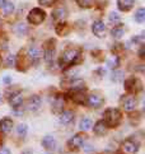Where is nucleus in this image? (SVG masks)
<instances>
[{"label":"nucleus","mask_w":145,"mask_h":154,"mask_svg":"<svg viewBox=\"0 0 145 154\" xmlns=\"http://www.w3.org/2000/svg\"><path fill=\"white\" fill-rule=\"evenodd\" d=\"M80 56V52L75 50V48H69V50H66L63 52L60 57V66L61 68H66V66H70V65L75 64L78 61V59Z\"/></svg>","instance_id":"nucleus-1"},{"label":"nucleus","mask_w":145,"mask_h":154,"mask_svg":"<svg viewBox=\"0 0 145 154\" xmlns=\"http://www.w3.org/2000/svg\"><path fill=\"white\" fill-rule=\"evenodd\" d=\"M104 122L108 128H115L121 122V112L117 108H108L104 112Z\"/></svg>","instance_id":"nucleus-2"},{"label":"nucleus","mask_w":145,"mask_h":154,"mask_svg":"<svg viewBox=\"0 0 145 154\" xmlns=\"http://www.w3.org/2000/svg\"><path fill=\"white\" fill-rule=\"evenodd\" d=\"M45 18H46V14H45L43 10L38 9V8L32 9L29 12V15H28V20L32 24H41L45 20Z\"/></svg>","instance_id":"nucleus-3"},{"label":"nucleus","mask_w":145,"mask_h":154,"mask_svg":"<svg viewBox=\"0 0 145 154\" xmlns=\"http://www.w3.org/2000/svg\"><path fill=\"white\" fill-rule=\"evenodd\" d=\"M125 89L130 93H137L143 89L141 82L136 78H130L125 82Z\"/></svg>","instance_id":"nucleus-4"},{"label":"nucleus","mask_w":145,"mask_h":154,"mask_svg":"<svg viewBox=\"0 0 145 154\" xmlns=\"http://www.w3.org/2000/svg\"><path fill=\"white\" fill-rule=\"evenodd\" d=\"M84 137L82 134H76L72 137H70V140L68 141V146L70 150H78L79 148L84 144Z\"/></svg>","instance_id":"nucleus-5"},{"label":"nucleus","mask_w":145,"mask_h":154,"mask_svg":"<svg viewBox=\"0 0 145 154\" xmlns=\"http://www.w3.org/2000/svg\"><path fill=\"white\" fill-rule=\"evenodd\" d=\"M136 104H137V102L132 96H126L124 100H122V107H124V109L127 112L134 111V109L136 108Z\"/></svg>","instance_id":"nucleus-6"},{"label":"nucleus","mask_w":145,"mask_h":154,"mask_svg":"<svg viewBox=\"0 0 145 154\" xmlns=\"http://www.w3.org/2000/svg\"><path fill=\"white\" fill-rule=\"evenodd\" d=\"M92 31H93V33L96 35L98 38H103L104 33H106V26H104V23L102 20H97V22H94V23H93Z\"/></svg>","instance_id":"nucleus-7"},{"label":"nucleus","mask_w":145,"mask_h":154,"mask_svg":"<svg viewBox=\"0 0 145 154\" xmlns=\"http://www.w3.org/2000/svg\"><path fill=\"white\" fill-rule=\"evenodd\" d=\"M139 149V144L134 140H126L122 143V150L126 154H135Z\"/></svg>","instance_id":"nucleus-8"},{"label":"nucleus","mask_w":145,"mask_h":154,"mask_svg":"<svg viewBox=\"0 0 145 154\" xmlns=\"http://www.w3.org/2000/svg\"><path fill=\"white\" fill-rule=\"evenodd\" d=\"M103 98L99 96V94H91L88 97V100H87V103L89 104L91 107L93 108H98V107H101L102 104H103Z\"/></svg>","instance_id":"nucleus-9"},{"label":"nucleus","mask_w":145,"mask_h":154,"mask_svg":"<svg viewBox=\"0 0 145 154\" xmlns=\"http://www.w3.org/2000/svg\"><path fill=\"white\" fill-rule=\"evenodd\" d=\"M41 107V98L38 96H32L27 102V108L29 111H38Z\"/></svg>","instance_id":"nucleus-10"},{"label":"nucleus","mask_w":145,"mask_h":154,"mask_svg":"<svg viewBox=\"0 0 145 154\" xmlns=\"http://www.w3.org/2000/svg\"><path fill=\"white\" fill-rule=\"evenodd\" d=\"M42 145L45 149L47 150H54L55 148H56V140H55V137L51 136V135H47L45 136L42 139Z\"/></svg>","instance_id":"nucleus-11"},{"label":"nucleus","mask_w":145,"mask_h":154,"mask_svg":"<svg viewBox=\"0 0 145 154\" xmlns=\"http://www.w3.org/2000/svg\"><path fill=\"white\" fill-rule=\"evenodd\" d=\"M72 120H74V112H71V111H64V112H61L60 117H59L60 124H63V125H68V124L72 122Z\"/></svg>","instance_id":"nucleus-12"},{"label":"nucleus","mask_w":145,"mask_h":154,"mask_svg":"<svg viewBox=\"0 0 145 154\" xmlns=\"http://www.w3.org/2000/svg\"><path fill=\"white\" fill-rule=\"evenodd\" d=\"M13 129V121L5 117L3 120H0V131H3V133H10V130Z\"/></svg>","instance_id":"nucleus-13"},{"label":"nucleus","mask_w":145,"mask_h":154,"mask_svg":"<svg viewBox=\"0 0 145 154\" xmlns=\"http://www.w3.org/2000/svg\"><path fill=\"white\" fill-rule=\"evenodd\" d=\"M28 57L32 60L33 63H37L38 60L41 59V51H40V48L36 47V46H31L28 48Z\"/></svg>","instance_id":"nucleus-14"},{"label":"nucleus","mask_w":145,"mask_h":154,"mask_svg":"<svg viewBox=\"0 0 145 154\" xmlns=\"http://www.w3.org/2000/svg\"><path fill=\"white\" fill-rule=\"evenodd\" d=\"M72 101H74L75 103L78 104H84L87 102V98H85V93L84 91H75L74 93H72Z\"/></svg>","instance_id":"nucleus-15"},{"label":"nucleus","mask_w":145,"mask_h":154,"mask_svg":"<svg viewBox=\"0 0 145 154\" xmlns=\"http://www.w3.org/2000/svg\"><path fill=\"white\" fill-rule=\"evenodd\" d=\"M9 102H10V106L13 108H18L22 106V103H23V96H22L20 93H15V94H13L10 97Z\"/></svg>","instance_id":"nucleus-16"},{"label":"nucleus","mask_w":145,"mask_h":154,"mask_svg":"<svg viewBox=\"0 0 145 154\" xmlns=\"http://www.w3.org/2000/svg\"><path fill=\"white\" fill-rule=\"evenodd\" d=\"M64 104H65L64 98L61 97V96H56V97L54 98V101H52V109H54V112L61 111L63 107H64Z\"/></svg>","instance_id":"nucleus-17"},{"label":"nucleus","mask_w":145,"mask_h":154,"mask_svg":"<svg viewBox=\"0 0 145 154\" xmlns=\"http://www.w3.org/2000/svg\"><path fill=\"white\" fill-rule=\"evenodd\" d=\"M134 3L135 0H119L117 2V5H119V9L122 10V12H127L134 7Z\"/></svg>","instance_id":"nucleus-18"},{"label":"nucleus","mask_w":145,"mask_h":154,"mask_svg":"<svg viewBox=\"0 0 145 154\" xmlns=\"http://www.w3.org/2000/svg\"><path fill=\"white\" fill-rule=\"evenodd\" d=\"M84 82H83L82 79H74V80H71L70 83H69V88H70V91L72 92H75V91H82V89H84Z\"/></svg>","instance_id":"nucleus-19"},{"label":"nucleus","mask_w":145,"mask_h":154,"mask_svg":"<svg viewBox=\"0 0 145 154\" xmlns=\"http://www.w3.org/2000/svg\"><path fill=\"white\" fill-rule=\"evenodd\" d=\"M106 131H107V125H106L104 121H98V122L94 125V133L97 135H104Z\"/></svg>","instance_id":"nucleus-20"},{"label":"nucleus","mask_w":145,"mask_h":154,"mask_svg":"<svg viewBox=\"0 0 145 154\" xmlns=\"http://www.w3.org/2000/svg\"><path fill=\"white\" fill-rule=\"evenodd\" d=\"M79 128L83 131H88L92 129V120L91 119H83L79 124Z\"/></svg>","instance_id":"nucleus-21"},{"label":"nucleus","mask_w":145,"mask_h":154,"mask_svg":"<svg viewBox=\"0 0 145 154\" xmlns=\"http://www.w3.org/2000/svg\"><path fill=\"white\" fill-rule=\"evenodd\" d=\"M3 9V13L4 14H10V13H13V10H14V4L13 3H10V2H7V3H4V5L2 7Z\"/></svg>","instance_id":"nucleus-22"},{"label":"nucleus","mask_w":145,"mask_h":154,"mask_svg":"<svg viewBox=\"0 0 145 154\" xmlns=\"http://www.w3.org/2000/svg\"><path fill=\"white\" fill-rule=\"evenodd\" d=\"M27 131H28V128H27L26 124H19L18 128H17V133L20 137H24L27 135Z\"/></svg>","instance_id":"nucleus-23"},{"label":"nucleus","mask_w":145,"mask_h":154,"mask_svg":"<svg viewBox=\"0 0 145 154\" xmlns=\"http://www.w3.org/2000/svg\"><path fill=\"white\" fill-rule=\"evenodd\" d=\"M135 20L139 22V23H143V22L145 20V9L140 8L137 10V12L135 13Z\"/></svg>","instance_id":"nucleus-24"},{"label":"nucleus","mask_w":145,"mask_h":154,"mask_svg":"<svg viewBox=\"0 0 145 154\" xmlns=\"http://www.w3.org/2000/svg\"><path fill=\"white\" fill-rule=\"evenodd\" d=\"M65 15H66V12L64 9H56L55 12L52 13V17L55 19H64L65 18Z\"/></svg>","instance_id":"nucleus-25"},{"label":"nucleus","mask_w":145,"mask_h":154,"mask_svg":"<svg viewBox=\"0 0 145 154\" xmlns=\"http://www.w3.org/2000/svg\"><path fill=\"white\" fill-rule=\"evenodd\" d=\"M107 66L111 68V69L117 68V66H119V57H116V56L110 57V59H108V61H107Z\"/></svg>","instance_id":"nucleus-26"},{"label":"nucleus","mask_w":145,"mask_h":154,"mask_svg":"<svg viewBox=\"0 0 145 154\" xmlns=\"http://www.w3.org/2000/svg\"><path fill=\"white\" fill-rule=\"evenodd\" d=\"M110 22L112 24H115V26H117L121 22V18H120V15L117 14V13H115V12H112L110 14Z\"/></svg>","instance_id":"nucleus-27"},{"label":"nucleus","mask_w":145,"mask_h":154,"mask_svg":"<svg viewBox=\"0 0 145 154\" xmlns=\"http://www.w3.org/2000/svg\"><path fill=\"white\" fill-rule=\"evenodd\" d=\"M15 31L18 32V35L23 36V35H26L27 32H28V28H27V26L24 23H20V24H18V26L15 27Z\"/></svg>","instance_id":"nucleus-28"},{"label":"nucleus","mask_w":145,"mask_h":154,"mask_svg":"<svg viewBox=\"0 0 145 154\" xmlns=\"http://www.w3.org/2000/svg\"><path fill=\"white\" fill-rule=\"evenodd\" d=\"M52 57H54V48H46V51H45V60H46V63H51L52 61Z\"/></svg>","instance_id":"nucleus-29"},{"label":"nucleus","mask_w":145,"mask_h":154,"mask_svg":"<svg viewBox=\"0 0 145 154\" xmlns=\"http://www.w3.org/2000/svg\"><path fill=\"white\" fill-rule=\"evenodd\" d=\"M124 29L122 28H113L112 31H111V35H112L115 38H121L122 36H124Z\"/></svg>","instance_id":"nucleus-30"},{"label":"nucleus","mask_w":145,"mask_h":154,"mask_svg":"<svg viewBox=\"0 0 145 154\" xmlns=\"http://www.w3.org/2000/svg\"><path fill=\"white\" fill-rule=\"evenodd\" d=\"M76 2L82 8H89V7H92L93 5L94 0H76Z\"/></svg>","instance_id":"nucleus-31"},{"label":"nucleus","mask_w":145,"mask_h":154,"mask_svg":"<svg viewBox=\"0 0 145 154\" xmlns=\"http://www.w3.org/2000/svg\"><path fill=\"white\" fill-rule=\"evenodd\" d=\"M122 79H124V71H121V70L115 71L113 75H112V80H115V82H120V80H122Z\"/></svg>","instance_id":"nucleus-32"},{"label":"nucleus","mask_w":145,"mask_h":154,"mask_svg":"<svg viewBox=\"0 0 145 154\" xmlns=\"http://www.w3.org/2000/svg\"><path fill=\"white\" fill-rule=\"evenodd\" d=\"M7 64L9 65V66H14V64H15V56L12 54H9L8 56H7Z\"/></svg>","instance_id":"nucleus-33"},{"label":"nucleus","mask_w":145,"mask_h":154,"mask_svg":"<svg viewBox=\"0 0 145 154\" xmlns=\"http://www.w3.org/2000/svg\"><path fill=\"white\" fill-rule=\"evenodd\" d=\"M40 4L45 5V7H51L54 4V0H40Z\"/></svg>","instance_id":"nucleus-34"},{"label":"nucleus","mask_w":145,"mask_h":154,"mask_svg":"<svg viewBox=\"0 0 145 154\" xmlns=\"http://www.w3.org/2000/svg\"><path fill=\"white\" fill-rule=\"evenodd\" d=\"M0 154H10V150L8 148H2V149H0Z\"/></svg>","instance_id":"nucleus-35"},{"label":"nucleus","mask_w":145,"mask_h":154,"mask_svg":"<svg viewBox=\"0 0 145 154\" xmlns=\"http://www.w3.org/2000/svg\"><path fill=\"white\" fill-rule=\"evenodd\" d=\"M3 82L4 83H10V82H12V78H10V76H5Z\"/></svg>","instance_id":"nucleus-36"},{"label":"nucleus","mask_w":145,"mask_h":154,"mask_svg":"<svg viewBox=\"0 0 145 154\" xmlns=\"http://www.w3.org/2000/svg\"><path fill=\"white\" fill-rule=\"evenodd\" d=\"M85 150H87V152H92L93 149H92V146H91V145H87V146H85Z\"/></svg>","instance_id":"nucleus-37"},{"label":"nucleus","mask_w":145,"mask_h":154,"mask_svg":"<svg viewBox=\"0 0 145 154\" xmlns=\"http://www.w3.org/2000/svg\"><path fill=\"white\" fill-rule=\"evenodd\" d=\"M4 3H5V0H0V8H2L3 5H4Z\"/></svg>","instance_id":"nucleus-38"},{"label":"nucleus","mask_w":145,"mask_h":154,"mask_svg":"<svg viewBox=\"0 0 145 154\" xmlns=\"http://www.w3.org/2000/svg\"><path fill=\"white\" fill-rule=\"evenodd\" d=\"M3 102V96H2V93H0V103Z\"/></svg>","instance_id":"nucleus-39"},{"label":"nucleus","mask_w":145,"mask_h":154,"mask_svg":"<svg viewBox=\"0 0 145 154\" xmlns=\"http://www.w3.org/2000/svg\"><path fill=\"white\" fill-rule=\"evenodd\" d=\"M2 143H3V137H0V144H2Z\"/></svg>","instance_id":"nucleus-40"}]
</instances>
